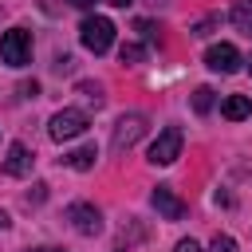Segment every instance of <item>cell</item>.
<instances>
[{"instance_id": "obj_1", "label": "cell", "mask_w": 252, "mask_h": 252, "mask_svg": "<svg viewBox=\"0 0 252 252\" xmlns=\"http://www.w3.org/2000/svg\"><path fill=\"white\" fill-rule=\"evenodd\" d=\"M79 39H83L87 51L102 55V51H110V43H114V24H110L106 16H87V20L79 24Z\"/></svg>"}, {"instance_id": "obj_2", "label": "cell", "mask_w": 252, "mask_h": 252, "mask_svg": "<svg viewBox=\"0 0 252 252\" xmlns=\"http://www.w3.org/2000/svg\"><path fill=\"white\" fill-rule=\"evenodd\" d=\"M0 59H4L8 67H24V63L32 59V35H28L24 28L4 32V39H0Z\"/></svg>"}, {"instance_id": "obj_3", "label": "cell", "mask_w": 252, "mask_h": 252, "mask_svg": "<svg viewBox=\"0 0 252 252\" xmlns=\"http://www.w3.org/2000/svg\"><path fill=\"white\" fill-rule=\"evenodd\" d=\"M146 134V114H138V110H130V114H122L118 122H114V138H110V146H114V154H122V150H130L138 138Z\"/></svg>"}, {"instance_id": "obj_4", "label": "cell", "mask_w": 252, "mask_h": 252, "mask_svg": "<svg viewBox=\"0 0 252 252\" xmlns=\"http://www.w3.org/2000/svg\"><path fill=\"white\" fill-rule=\"evenodd\" d=\"M181 130L177 126H165L158 138H154V146H150V161L154 165H173L177 158H181Z\"/></svg>"}, {"instance_id": "obj_5", "label": "cell", "mask_w": 252, "mask_h": 252, "mask_svg": "<svg viewBox=\"0 0 252 252\" xmlns=\"http://www.w3.org/2000/svg\"><path fill=\"white\" fill-rule=\"evenodd\" d=\"M87 130V114L83 110H75V106H67V110H59L55 118H51V126H47V134L55 138V142H67V138H79Z\"/></svg>"}, {"instance_id": "obj_6", "label": "cell", "mask_w": 252, "mask_h": 252, "mask_svg": "<svg viewBox=\"0 0 252 252\" xmlns=\"http://www.w3.org/2000/svg\"><path fill=\"white\" fill-rule=\"evenodd\" d=\"M67 220H71L75 232H83V236H98V232H102V213H98L94 205H87V201H75V205L67 209Z\"/></svg>"}, {"instance_id": "obj_7", "label": "cell", "mask_w": 252, "mask_h": 252, "mask_svg": "<svg viewBox=\"0 0 252 252\" xmlns=\"http://www.w3.org/2000/svg\"><path fill=\"white\" fill-rule=\"evenodd\" d=\"M205 63H209V71L232 75V71H240V51H236L232 43H213V47L205 51Z\"/></svg>"}, {"instance_id": "obj_8", "label": "cell", "mask_w": 252, "mask_h": 252, "mask_svg": "<svg viewBox=\"0 0 252 252\" xmlns=\"http://www.w3.org/2000/svg\"><path fill=\"white\" fill-rule=\"evenodd\" d=\"M150 201H154V209H158L165 220H181V217H185V201H181V197H177L169 185H158Z\"/></svg>"}, {"instance_id": "obj_9", "label": "cell", "mask_w": 252, "mask_h": 252, "mask_svg": "<svg viewBox=\"0 0 252 252\" xmlns=\"http://www.w3.org/2000/svg\"><path fill=\"white\" fill-rule=\"evenodd\" d=\"M4 173H8V177H24V173H32V150H28L24 142H12V146H8Z\"/></svg>"}, {"instance_id": "obj_10", "label": "cell", "mask_w": 252, "mask_h": 252, "mask_svg": "<svg viewBox=\"0 0 252 252\" xmlns=\"http://www.w3.org/2000/svg\"><path fill=\"white\" fill-rule=\"evenodd\" d=\"M220 114H224L228 122H240V118L252 114V98H248V94H228V98L220 102Z\"/></svg>"}, {"instance_id": "obj_11", "label": "cell", "mask_w": 252, "mask_h": 252, "mask_svg": "<svg viewBox=\"0 0 252 252\" xmlns=\"http://www.w3.org/2000/svg\"><path fill=\"white\" fill-rule=\"evenodd\" d=\"M228 20H232V28H236V32L252 35V0H236V4H232V12H228Z\"/></svg>"}, {"instance_id": "obj_12", "label": "cell", "mask_w": 252, "mask_h": 252, "mask_svg": "<svg viewBox=\"0 0 252 252\" xmlns=\"http://www.w3.org/2000/svg\"><path fill=\"white\" fill-rule=\"evenodd\" d=\"M94 161H98V150H94V146H83V150L67 154V165H71V169H91Z\"/></svg>"}, {"instance_id": "obj_13", "label": "cell", "mask_w": 252, "mask_h": 252, "mask_svg": "<svg viewBox=\"0 0 252 252\" xmlns=\"http://www.w3.org/2000/svg\"><path fill=\"white\" fill-rule=\"evenodd\" d=\"M146 55H150L146 43H122V47H118V59H122V63H142Z\"/></svg>"}, {"instance_id": "obj_14", "label": "cell", "mask_w": 252, "mask_h": 252, "mask_svg": "<svg viewBox=\"0 0 252 252\" xmlns=\"http://www.w3.org/2000/svg\"><path fill=\"white\" fill-rule=\"evenodd\" d=\"M193 110L197 114H209L213 110V87H197L193 91Z\"/></svg>"}, {"instance_id": "obj_15", "label": "cell", "mask_w": 252, "mask_h": 252, "mask_svg": "<svg viewBox=\"0 0 252 252\" xmlns=\"http://www.w3.org/2000/svg\"><path fill=\"white\" fill-rule=\"evenodd\" d=\"M79 94H83L87 102H94V106H102V87H98V83H79Z\"/></svg>"}, {"instance_id": "obj_16", "label": "cell", "mask_w": 252, "mask_h": 252, "mask_svg": "<svg viewBox=\"0 0 252 252\" xmlns=\"http://www.w3.org/2000/svg\"><path fill=\"white\" fill-rule=\"evenodd\" d=\"M209 252H236V240H232V236H217Z\"/></svg>"}, {"instance_id": "obj_17", "label": "cell", "mask_w": 252, "mask_h": 252, "mask_svg": "<svg viewBox=\"0 0 252 252\" xmlns=\"http://www.w3.org/2000/svg\"><path fill=\"white\" fill-rule=\"evenodd\" d=\"M213 28H217V16H205V20H201V24L193 28V35H209Z\"/></svg>"}, {"instance_id": "obj_18", "label": "cell", "mask_w": 252, "mask_h": 252, "mask_svg": "<svg viewBox=\"0 0 252 252\" xmlns=\"http://www.w3.org/2000/svg\"><path fill=\"white\" fill-rule=\"evenodd\" d=\"M20 94H24V98H32V94H39V83H24V87H20Z\"/></svg>"}, {"instance_id": "obj_19", "label": "cell", "mask_w": 252, "mask_h": 252, "mask_svg": "<svg viewBox=\"0 0 252 252\" xmlns=\"http://www.w3.org/2000/svg\"><path fill=\"white\" fill-rule=\"evenodd\" d=\"M177 252H201L197 240H177Z\"/></svg>"}, {"instance_id": "obj_20", "label": "cell", "mask_w": 252, "mask_h": 252, "mask_svg": "<svg viewBox=\"0 0 252 252\" xmlns=\"http://www.w3.org/2000/svg\"><path fill=\"white\" fill-rule=\"evenodd\" d=\"M67 4H75V8H91L94 0H67Z\"/></svg>"}, {"instance_id": "obj_21", "label": "cell", "mask_w": 252, "mask_h": 252, "mask_svg": "<svg viewBox=\"0 0 252 252\" xmlns=\"http://www.w3.org/2000/svg\"><path fill=\"white\" fill-rule=\"evenodd\" d=\"M106 4H114V8H126V4H130V0H106Z\"/></svg>"}, {"instance_id": "obj_22", "label": "cell", "mask_w": 252, "mask_h": 252, "mask_svg": "<svg viewBox=\"0 0 252 252\" xmlns=\"http://www.w3.org/2000/svg\"><path fill=\"white\" fill-rule=\"evenodd\" d=\"M4 224H8V217H4V213H0V228H4Z\"/></svg>"}, {"instance_id": "obj_23", "label": "cell", "mask_w": 252, "mask_h": 252, "mask_svg": "<svg viewBox=\"0 0 252 252\" xmlns=\"http://www.w3.org/2000/svg\"><path fill=\"white\" fill-rule=\"evenodd\" d=\"M35 252H43V248H35Z\"/></svg>"}, {"instance_id": "obj_24", "label": "cell", "mask_w": 252, "mask_h": 252, "mask_svg": "<svg viewBox=\"0 0 252 252\" xmlns=\"http://www.w3.org/2000/svg\"><path fill=\"white\" fill-rule=\"evenodd\" d=\"M248 67H252V59H248Z\"/></svg>"}, {"instance_id": "obj_25", "label": "cell", "mask_w": 252, "mask_h": 252, "mask_svg": "<svg viewBox=\"0 0 252 252\" xmlns=\"http://www.w3.org/2000/svg\"><path fill=\"white\" fill-rule=\"evenodd\" d=\"M114 252H118V248H114Z\"/></svg>"}]
</instances>
